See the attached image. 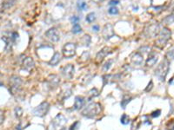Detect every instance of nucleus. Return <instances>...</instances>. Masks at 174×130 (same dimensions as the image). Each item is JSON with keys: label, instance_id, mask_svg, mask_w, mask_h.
I'll return each mask as SVG.
<instances>
[{"label": "nucleus", "instance_id": "nucleus-1", "mask_svg": "<svg viewBox=\"0 0 174 130\" xmlns=\"http://www.w3.org/2000/svg\"><path fill=\"white\" fill-rule=\"evenodd\" d=\"M100 113H101V105L98 102L89 104L82 111V115L87 118H94Z\"/></svg>", "mask_w": 174, "mask_h": 130}, {"label": "nucleus", "instance_id": "nucleus-2", "mask_svg": "<svg viewBox=\"0 0 174 130\" xmlns=\"http://www.w3.org/2000/svg\"><path fill=\"white\" fill-rule=\"evenodd\" d=\"M169 69H170V63L166 58L159 63L157 69H155V76L161 82H164L169 72Z\"/></svg>", "mask_w": 174, "mask_h": 130}, {"label": "nucleus", "instance_id": "nucleus-3", "mask_svg": "<svg viewBox=\"0 0 174 130\" xmlns=\"http://www.w3.org/2000/svg\"><path fill=\"white\" fill-rule=\"evenodd\" d=\"M77 51V45L76 43H67L64 45L62 49V54L65 58H72L75 56Z\"/></svg>", "mask_w": 174, "mask_h": 130}, {"label": "nucleus", "instance_id": "nucleus-4", "mask_svg": "<svg viewBox=\"0 0 174 130\" xmlns=\"http://www.w3.org/2000/svg\"><path fill=\"white\" fill-rule=\"evenodd\" d=\"M170 36H171V31H169V29L164 28L159 32V38H158V40L156 41V45L159 48L164 47V45L166 44L167 41L169 40Z\"/></svg>", "mask_w": 174, "mask_h": 130}, {"label": "nucleus", "instance_id": "nucleus-5", "mask_svg": "<svg viewBox=\"0 0 174 130\" xmlns=\"http://www.w3.org/2000/svg\"><path fill=\"white\" fill-rule=\"evenodd\" d=\"M50 109V104L47 102H44L38 105L37 108L33 110V114L38 117H43L48 113Z\"/></svg>", "mask_w": 174, "mask_h": 130}, {"label": "nucleus", "instance_id": "nucleus-6", "mask_svg": "<svg viewBox=\"0 0 174 130\" xmlns=\"http://www.w3.org/2000/svg\"><path fill=\"white\" fill-rule=\"evenodd\" d=\"M22 80L18 76H12L10 80V84H11V90L12 94H16V93L19 92L22 87Z\"/></svg>", "mask_w": 174, "mask_h": 130}, {"label": "nucleus", "instance_id": "nucleus-7", "mask_svg": "<svg viewBox=\"0 0 174 130\" xmlns=\"http://www.w3.org/2000/svg\"><path fill=\"white\" fill-rule=\"evenodd\" d=\"M45 36L49 41L51 43H58L60 39V35H59L58 29L56 28H51L45 32Z\"/></svg>", "mask_w": 174, "mask_h": 130}, {"label": "nucleus", "instance_id": "nucleus-8", "mask_svg": "<svg viewBox=\"0 0 174 130\" xmlns=\"http://www.w3.org/2000/svg\"><path fill=\"white\" fill-rule=\"evenodd\" d=\"M112 51H113V49L111 47L103 48L101 51H98V53L97 54V56H96V62H97L98 63H101L102 62L104 61V59L105 58V56H106L107 55L112 53Z\"/></svg>", "mask_w": 174, "mask_h": 130}, {"label": "nucleus", "instance_id": "nucleus-9", "mask_svg": "<svg viewBox=\"0 0 174 130\" xmlns=\"http://www.w3.org/2000/svg\"><path fill=\"white\" fill-rule=\"evenodd\" d=\"M74 71L75 68L73 64H67L65 67H63L61 69V73L63 75V76L66 79H72L73 76H74Z\"/></svg>", "mask_w": 174, "mask_h": 130}, {"label": "nucleus", "instance_id": "nucleus-10", "mask_svg": "<svg viewBox=\"0 0 174 130\" xmlns=\"http://www.w3.org/2000/svg\"><path fill=\"white\" fill-rule=\"evenodd\" d=\"M60 83V79L59 77L57 76V75H50L47 78V84L48 86L50 87V88L51 89H54V88H58V86Z\"/></svg>", "mask_w": 174, "mask_h": 130}, {"label": "nucleus", "instance_id": "nucleus-11", "mask_svg": "<svg viewBox=\"0 0 174 130\" xmlns=\"http://www.w3.org/2000/svg\"><path fill=\"white\" fill-rule=\"evenodd\" d=\"M102 35L104 36L105 40H108L111 37L114 36V31H113V26L111 24H106L104 26L102 31Z\"/></svg>", "mask_w": 174, "mask_h": 130}, {"label": "nucleus", "instance_id": "nucleus-12", "mask_svg": "<svg viewBox=\"0 0 174 130\" xmlns=\"http://www.w3.org/2000/svg\"><path fill=\"white\" fill-rule=\"evenodd\" d=\"M144 61V56L140 52H136L130 57V62L134 66H141Z\"/></svg>", "mask_w": 174, "mask_h": 130}, {"label": "nucleus", "instance_id": "nucleus-13", "mask_svg": "<svg viewBox=\"0 0 174 130\" xmlns=\"http://www.w3.org/2000/svg\"><path fill=\"white\" fill-rule=\"evenodd\" d=\"M23 67L27 70H31L35 67V63L31 57H26L23 61Z\"/></svg>", "mask_w": 174, "mask_h": 130}, {"label": "nucleus", "instance_id": "nucleus-14", "mask_svg": "<svg viewBox=\"0 0 174 130\" xmlns=\"http://www.w3.org/2000/svg\"><path fill=\"white\" fill-rule=\"evenodd\" d=\"M84 103H85V99L83 96H77L75 97V102H74V108L75 109H80L84 107Z\"/></svg>", "mask_w": 174, "mask_h": 130}, {"label": "nucleus", "instance_id": "nucleus-15", "mask_svg": "<svg viewBox=\"0 0 174 130\" xmlns=\"http://www.w3.org/2000/svg\"><path fill=\"white\" fill-rule=\"evenodd\" d=\"M61 61V54L59 52H55L54 55L52 56L51 60L49 61V64L51 66H56L59 63V62Z\"/></svg>", "mask_w": 174, "mask_h": 130}, {"label": "nucleus", "instance_id": "nucleus-16", "mask_svg": "<svg viewBox=\"0 0 174 130\" xmlns=\"http://www.w3.org/2000/svg\"><path fill=\"white\" fill-rule=\"evenodd\" d=\"M157 61H158L157 55L154 53H151L149 55L148 58L146 59V65H147L148 67H152V66H153L157 63Z\"/></svg>", "mask_w": 174, "mask_h": 130}, {"label": "nucleus", "instance_id": "nucleus-17", "mask_svg": "<svg viewBox=\"0 0 174 130\" xmlns=\"http://www.w3.org/2000/svg\"><path fill=\"white\" fill-rule=\"evenodd\" d=\"M65 122V116L63 115H61V114H58V115L55 117V119L53 120V124L55 125V127L61 126V125Z\"/></svg>", "mask_w": 174, "mask_h": 130}, {"label": "nucleus", "instance_id": "nucleus-18", "mask_svg": "<svg viewBox=\"0 0 174 130\" xmlns=\"http://www.w3.org/2000/svg\"><path fill=\"white\" fill-rule=\"evenodd\" d=\"M132 97L129 96V95H125L122 99V102H121V107H122L123 108H125L127 106V104L132 101Z\"/></svg>", "mask_w": 174, "mask_h": 130}, {"label": "nucleus", "instance_id": "nucleus-19", "mask_svg": "<svg viewBox=\"0 0 174 130\" xmlns=\"http://www.w3.org/2000/svg\"><path fill=\"white\" fill-rule=\"evenodd\" d=\"M15 2H16V0H4L3 3V5L5 9H10L15 4Z\"/></svg>", "mask_w": 174, "mask_h": 130}, {"label": "nucleus", "instance_id": "nucleus-20", "mask_svg": "<svg viewBox=\"0 0 174 130\" xmlns=\"http://www.w3.org/2000/svg\"><path fill=\"white\" fill-rule=\"evenodd\" d=\"M86 21L89 23V24H91L96 20V15L94 12H90L89 14H87L86 16Z\"/></svg>", "mask_w": 174, "mask_h": 130}, {"label": "nucleus", "instance_id": "nucleus-21", "mask_svg": "<svg viewBox=\"0 0 174 130\" xmlns=\"http://www.w3.org/2000/svg\"><path fill=\"white\" fill-rule=\"evenodd\" d=\"M82 31V27L80 26L79 24H73V27L72 29V32L73 34H79Z\"/></svg>", "mask_w": 174, "mask_h": 130}, {"label": "nucleus", "instance_id": "nucleus-22", "mask_svg": "<svg viewBox=\"0 0 174 130\" xmlns=\"http://www.w3.org/2000/svg\"><path fill=\"white\" fill-rule=\"evenodd\" d=\"M98 95H99V92H98V90L97 89V88H91V89L89 91V96H90V98H89V99H91V98L97 97Z\"/></svg>", "mask_w": 174, "mask_h": 130}, {"label": "nucleus", "instance_id": "nucleus-23", "mask_svg": "<svg viewBox=\"0 0 174 130\" xmlns=\"http://www.w3.org/2000/svg\"><path fill=\"white\" fill-rule=\"evenodd\" d=\"M120 120H121V123L124 125H127V124H129V122H130V117L126 115V114H124V115L121 116Z\"/></svg>", "mask_w": 174, "mask_h": 130}, {"label": "nucleus", "instance_id": "nucleus-24", "mask_svg": "<svg viewBox=\"0 0 174 130\" xmlns=\"http://www.w3.org/2000/svg\"><path fill=\"white\" fill-rule=\"evenodd\" d=\"M112 63H113V60H109V61L105 62V63L103 65V70H104V71H108L110 69V68L111 67Z\"/></svg>", "mask_w": 174, "mask_h": 130}, {"label": "nucleus", "instance_id": "nucleus-25", "mask_svg": "<svg viewBox=\"0 0 174 130\" xmlns=\"http://www.w3.org/2000/svg\"><path fill=\"white\" fill-rule=\"evenodd\" d=\"M77 6L79 11H84V10H86V8H87V4L85 2H84V1L79 2L77 4Z\"/></svg>", "mask_w": 174, "mask_h": 130}, {"label": "nucleus", "instance_id": "nucleus-26", "mask_svg": "<svg viewBox=\"0 0 174 130\" xmlns=\"http://www.w3.org/2000/svg\"><path fill=\"white\" fill-rule=\"evenodd\" d=\"M61 95H63L62 100H65V99H67V98L69 97L71 95H72V90H71V89H66L65 91H63Z\"/></svg>", "mask_w": 174, "mask_h": 130}, {"label": "nucleus", "instance_id": "nucleus-27", "mask_svg": "<svg viewBox=\"0 0 174 130\" xmlns=\"http://www.w3.org/2000/svg\"><path fill=\"white\" fill-rule=\"evenodd\" d=\"M108 12H109V14H111V15H118L119 11H118V9L115 7V6H111V7L108 10Z\"/></svg>", "mask_w": 174, "mask_h": 130}, {"label": "nucleus", "instance_id": "nucleus-28", "mask_svg": "<svg viewBox=\"0 0 174 130\" xmlns=\"http://www.w3.org/2000/svg\"><path fill=\"white\" fill-rule=\"evenodd\" d=\"M15 115L18 118H20L23 115V109L20 107H16L15 108Z\"/></svg>", "mask_w": 174, "mask_h": 130}, {"label": "nucleus", "instance_id": "nucleus-29", "mask_svg": "<svg viewBox=\"0 0 174 130\" xmlns=\"http://www.w3.org/2000/svg\"><path fill=\"white\" fill-rule=\"evenodd\" d=\"M83 40H84V42H83V43L86 46H89L91 43V36L90 35H84L83 36Z\"/></svg>", "mask_w": 174, "mask_h": 130}, {"label": "nucleus", "instance_id": "nucleus-30", "mask_svg": "<svg viewBox=\"0 0 174 130\" xmlns=\"http://www.w3.org/2000/svg\"><path fill=\"white\" fill-rule=\"evenodd\" d=\"M166 127L168 130H174V119L169 121L168 123L166 124Z\"/></svg>", "mask_w": 174, "mask_h": 130}, {"label": "nucleus", "instance_id": "nucleus-31", "mask_svg": "<svg viewBox=\"0 0 174 130\" xmlns=\"http://www.w3.org/2000/svg\"><path fill=\"white\" fill-rule=\"evenodd\" d=\"M70 20L72 24H79V22L80 21V18L79 17H77V16H72Z\"/></svg>", "mask_w": 174, "mask_h": 130}, {"label": "nucleus", "instance_id": "nucleus-32", "mask_svg": "<svg viewBox=\"0 0 174 130\" xmlns=\"http://www.w3.org/2000/svg\"><path fill=\"white\" fill-rule=\"evenodd\" d=\"M79 125H80V122H75L72 125V126H71L70 130H77V128H79Z\"/></svg>", "mask_w": 174, "mask_h": 130}, {"label": "nucleus", "instance_id": "nucleus-33", "mask_svg": "<svg viewBox=\"0 0 174 130\" xmlns=\"http://www.w3.org/2000/svg\"><path fill=\"white\" fill-rule=\"evenodd\" d=\"M152 87H153V83H152V81H151L150 83H148L147 87L145 88V91H146V92H149V91H151V90H152Z\"/></svg>", "mask_w": 174, "mask_h": 130}, {"label": "nucleus", "instance_id": "nucleus-34", "mask_svg": "<svg viewBox=\"0 0 174 130\" xmlns=\"http://www.w3.org/2000/svg\"><path fill=\"white\" fill-rule=\"evenodd\" d=\"M160 113H161V111L160 110H156V111H154V112H152V117H159V116L160 115Z\"/></svg>", "mask_w": 174, "mask_h": 130}, {"label": "nucleus", "instance_id": "nucleus-35", "mask_svg": "<svg viewBox=\"0 0 174 130\" xmlns=\"http://www.w3.org/2000/svg\"><path fill=\"white\" fill-rule=\"evenodd\" d=\"M118 4H119V1H118V0H111L110 3H109V4L111 6H115Z\"/></svg>", "mask_w": 174, "mask_h": 130}, {"label": "nucleus", "instance_id": "nucleus-36", "mask_svg": "<svg viewBox=\"0 0 174 130\" xmlns=\"http://www.w3.org/2000/svg\"><path fill=\"white\" fill-rule=\"evenodd\" d=\"M4 113H3V111L0 109V125L3 123V122H4Z\"/></svg>", "mask_w": 174, "mask_h": 130}, {"label": "nucleus", "instance_id": "nucleus-37", "mask_svg": "<svg viewBox=\"0 0 174 130\" xmlns=\"http://www.w3.org/2000/svg\"><path fill=\"white\" fill-rule=\"evenodd\" d=\"M92 29H93V31H95L96 32H98V31H99V26H98V25H93L92 26Z\"/></svg>", "mask_w": 174, "mask_h": 130}, {"label": "nucleus", "instance_id": "nucleus-38", "mask_svg": "<svg viewBox=\"0 0 174 130\" xmlns=\"http://www.w3.org/2000/svg\"><path fill=\"white\" fill-rule=\"evenodd\" d=\"M94 3H96V4H100V3H102L104 0H92Z\"/></svg>", "mask_w": 174, "mask_h": 130}]
</instances>
